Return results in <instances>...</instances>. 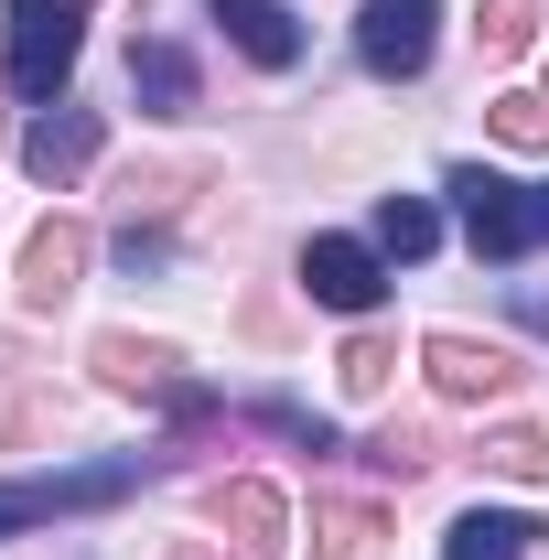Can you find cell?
<instances>
[{
    "instance_id": "obj_1",
    "label": "cell",
    "mask_w": 549,
    "mask_h": 560,
    "mask_svg": "<svg viewBox=\"0 0 549 560\" xmlns=\"http://www.w3.org/2000/svg\"><path fill=\"white\" fill-rule=\"evenodd\" d=\"M453 206H464L475 259H528V248H549V184H506V173L464 162L453 173Z\"/></svg>"
},
{
    "instance_id": "obj_2",
    "label": "cell",
    "mask_w": 549,
    "mask_h": 560,
    "mask_svg": "<svg viewBox=\"0 0 549 560\" xmlns=\"http://www.w3.org/2000/svg\"><path fill=\"white\" fill-rule=\"evenodd\" d=\"M75 44H86V0H11V86L22 97H66Z\"/></svg>"
},
{
    "instance_id": "obj_3",
    "label": "cell",
    "mask_w": 549,
    "mask_h": 560,
    "mask_svg": "<svg viewBox=\"0 0 549 560\" xmlns=\"http://www.w3.org/2000/svg\"><path fill=\"white\" fill-rule=\"evenodd\" d=\"M86 366H97V388H119V399H162V410H184V420L206 410V388L184 377V355L151 346V335H97Z\"/></svg>"
},
{
    "instance_id": "obj_4",
    "label": "cell",
    "mask_w": 549,
    "mask_h": 560,
    "mask_svg": "<svg viewBox=\"0 0 549 560\" xmlns=\"http://www.w3.org/2000/svg\"><path fill=\"white\" fill-rule=\"evenodd\" d=\"M130 486H140V453L75 464V475H22V486H0V528H22V517H75V506H119Z\"/></svg>"
},
{
    "instance_id": "obj_5",
    "label": "cell",
    "mask_w": 549,
    "mask_h": 560,
    "mask_svg": "<svg viewBox=\"0 0 549 560\" xmlns=\"http://www.w3.org/2000/svg\"><path fill=\"white\" fill-rule=\"evenodd\" d=\"M206 517L226 528V550H237V560H280V550H291V506H280V486H259V475H215V486H206Z\"/></svg>"
},
{
    "instance_id": "obj_6",
    "label": "cell",
    "mask_w": 549,
    "mask_h": 560,
    "mask_svg": "<svg viewBox=\"0 0 549 560\" xmlns=\"http://www.w3.org/2000/svg\"><path fill=\"white\" fill-rule=\"evenodd\" d=\"M431 44H442V11H431V0H366V11H355V55H366V75H420Z\"/></svg>"
},
{
    "instance_id": "obj_7",
    "label": "cell",
    "mask_w": 549,
    "mask_h": 560,
    "mask_svg": "<svg viewBox=\"0 0 549 560\" xmlns=\"http://www.w3.org/2000/svg\"><path fill=\"white\" fill-rule=\"evenodd\" d=\"M97 151H108V119H97V108H66V97H55V108L22 130V162H33V184H55V195H66V184L97 162Z\"/></svg>"
},
{
    "instance_id": "obj_8",
    "label": "cell",
    "mask_w": 549,
    "mask_h": 560,
    "mask_svg": "<svg viewBox=\"0 0 549 560\" xmlns=\"http://www.w3.org/2000/svg\"><path fill=\"white\" fill-rule=\"evenodd\" d=\"M86 259H97V237H86L75 215H44V226H33V248H22V302H33V313H55V302H75V280H86Z\"/></svg>"
},
{
    "instance_id": "obj_9",
    "label": "cell",
    "mask_w": 549,
    "mask_h": 560,
    "mask_svg": "<svg viewBox=\"0 0 549 560\" xmlns=\"http://www.w3.org/2000/svg\"><path fill=\"white\" fill-rule=\"evenodd\" d=\"M420 366H431V388H442V399H506V388L528 377L517 355L484 346V335H431V346H420Z\"/></svg>"
},
{
    "instance_id": "obj_10",
    "label": "cell",
    "mask_w": 549,
    "mask_h": 560,
    "mask_svg": "<svg viewBox=\"0 0 549 560\" xmlns=\"http://www.w3.org/2000/svg\"><path fill=\"white\" fill-rule=\"evenodd\" d=\"M302 291L324 302V313H377V248H355V237H313L302 248Z\"/></svg>"
},
{
    "instance_id": "obj_11",
    "label": "cell",
    "mask_w": 549,
    "mask_h": 560,
    "mask_svg": "<svg viewBox=\"0 0 549 560\" xmlns=\"http://www.w3.org/2000/svg\"><path fill=\"white\" fill-rule=\"evenodd\" d=\"M215 22H226V44L248 55V66H302V22H291V0H215Z\"/></svg>"
},
{
    "instance_id": "obj_12",
    "label": "cell",
    "mask_w": 549,
    "mask_h": 560,
    "mask_svg": "<svg viewBox=\"0 0 549 560\" xmlns=\"http://www.w3.org/2000/svg\"><path fill=\"white\" fill-rule=\"evenodd\" d=\"M130 97L151 108V119H184V108H195V55H184V44H162V33L130 44Z\"/></svg>"
},
{
    "instance_id": "obj_13",
    "label": "cell",
    "mask_w": 549,
    "mask_h": 560,
    "mask_svg": "<svg viewBox=\"0 0 549 560\" xmlns=\"http://www.w3.org/2000/svg\"><path fill=\"white\" fill-rule=\"evenodd\" d=\"M388 539V506H366V495H313V560H377Z\"/></svg>"
},
{
    "instance_id": "obj_14",
    "label": "cell",
    "mask_w": 549,
    "mask_h": 560,
    "mask_svg": "<svg viewBox=\"0 0 549 560\" xmlns=\"http://www.w3.org/2000/svg\"><path fill=\"white\" fill-rule=\"evenodd\" d=\"M528 517H506V506H475V517H453V539H442V560H528Z\"/></svg>"
},
{
    "instance_id": "obj_15",
    "label": "cell",
    "mask_w": 549,
    "mask_h": 560,
    "mask_svg": "<svg viewBox=\"0 0 549 560\" xmlns=\"http://www.w3.org/2000/svg\"><path fill=\"white\" fill-rule=\"evenodd\" d=\"M484 130L506 140V151H549V97H539V86H506V97H484Z\"/></svg>"
},
{
    "instance_id": "obj_16",
    "label": "cell",
    "mask_w": 549,
    "mask_h": 560,
    "mask_svg": "<svg viewBox=\"0 0 549 560\" xmlns=\"http://www.w3.org/2000/svg\"><path fill=\"white\" fill-rule=\"evenodd\" d=\"M377 248H388V259H431V248H442V215L420 206V195H388V206H377Z\"/></svg>"
},
{
    "instance_id": "obj_17",
    "label": "cell",
    "mask_w": 549,
    "mask_h": 560,
    "mask_svg": "<svg viewBox=\"0 0 549 560\" xmlns=\"http://www.w3.org/2000/svg\"><path fill=\"white\" fill-rule=\"evenodd\" d=\"M195 184H206L195 162H140L130 184H119V195H130V226H140V215H173L184 195H195Z\"/></svg>"
},
{
    "instance_id": "obj_18",
    "label": "cell",
    "mask_w": 549,
    "mask_h": 560,
    "mask_svg": "<svg viewBox=\"0 0 549 560\" xmlns=\"http://www.w3.org/2000/svg\"><path fill=\"white\" fill-rule=\"evenodd\" d=\"M484 464H495V475H517V486H549V431H528V420L484 431Z\"/></svg>"
},
{
    "instance_id": "obj_19",
    "label": "cell",
    "mask_w": 549,
    "mask_h": 560,
    "mask_svg": "<svg viewBox=\"0 0 549 560\" xmlns=\"http://www.w3.org/2000/svg\"><path fill=\"white\" fill-rule=\"evenodd\" d=\"M335 377H344V399H377V388L399 377V346H388V335H355V346L335 355Z\"/></svg>"
},
{
    "instance_id": "obj_20",
    "label": "cell",
    "mask_w": 549,
    "mask_h": 560,
    "mask_svg": "<svg viewBox=\"0 0 549 560\" xmlns=\"http://www.w3.org/2000/svg\"><path fill=\"white\" fill-rule=\"evenodd\" d=\"M475 33H484V55H528L539 44V0H484Z\"/></svg>"
},
{
    "instance_id": "obj_21",
    "label": "cell",
    "mask_w": 549,
    "mask_h": 560,
    "mask_svg": "<svg viewBox=\"0 0 549 560\" xmlns=\"http://www.w3.org/2000/svg\"><path fill=\"white\" fill-rule=\"evenodd\" d=\"M366 464H388V475H420V464H431V431H377V442H366Z\"/></svg>"
},
{
    "instance_id": "obj_22",
    "label": "cell",
    "mask_w": 549,
    "mask_h": 560,
    "mask_svg": "<svg viewBox=\"0 0 549 560\" xmlns=\"http://www.w3.org/2000/svg\"><path fill=\"white\" fill-rule=\"evenodd\" d=\"M173 560H215V550H206V539H184V550H173Z\"/></svg>"
},
{
    "instance_id": "obj_23",
    "label": "cell",
    "mask_w": 549,
    "mask_h": 560,
    "mask_svg": "<svg viewBox=\"0 0 549 560\" xmlns=\"http://www.w3.org/2000/svg\"><path fill=\"white\" fill-rule=\"evenodd\" d=\"M0 151H11V119H0Z\"/></svg>"
}]
</instances>
